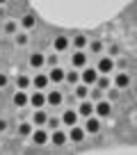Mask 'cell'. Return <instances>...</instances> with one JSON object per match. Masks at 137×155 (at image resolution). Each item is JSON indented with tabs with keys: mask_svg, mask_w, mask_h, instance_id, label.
I'll use <instances>...</instances> for the list:
<instances>
[{
	"mask_svg": "<svg viewBox=\"0 0 137 155\" xmlns=\"http://www.w3.org/2000/svg\"><path fill=\"white\" fill-rule=\"evenodd\" d=\"M80 80H82V84L92 87V84H96V80H98V71L94 66H85L82 73H80Z\"/></svg>",
	"mask_w": 137,
	"mask_h": 155,
	"instance_id": "6da1fadb",
	"label": "cell"
},
{
	"mask_svg": "<svg viewBox=\"0 0 137 155\" xmlns=\"http://www.w3.org/2000/svg\"><path fill=\"white\" fill-rule=\"evenodd\" d=\"M94 114L108 119V116L112 114V105H110V101H98L96 105H94Z\"/></svg>",
	"mask_w": 137,
	"mask_h": 155,
	"instance_id": "7a4b0ae2",
	"label": "cell"
},
{
	"mask_svg": "<svg viewBox=\"0 0 137 155\" xmlns=\"http://www.w3.org/2000/svg\"><path fill=\"white\" fill-rule=\"evenodd\" d=\"M96 71H98V75H110V73L114 71V62L110 57H103V59H98V66H96Z\"/></svg>",
	"mask_w": 137,
	"mask_h": 155,
	"instance_id": "3957f363",
	"label": "cell"
},
{
	"mask_svg": "<svg viewBox=\"0 0 137 155\" xmlns=\"http://www.w3.org/2000/svg\"><path fill=\"white\" fill-rule=\"evenodd\" d=\"M32 139H34V144L44 146L46 141H50V135H48V130H44V128H37V130H32Z\"/></svg>",
	"mask_w": 137,
	"mask_h": 155,
	"instance_id": "277c9868",
	"label": "cell"
},
{
	"mask_svg": "<svg viewBox=\"0 0 137 155\" xmlns=\"http://www.w3.org/2000/svg\"><path fill=\"white\" fill-rule=\"evenodd\" d=\"M71 64H73V68H85L87 66V53H85V50H75Z\"/></svg>",
	"mask_w": 137,
	"mask_h": 155,
	"instance_id": "5b68a950",
	"label": "cell"
},
{
	"mask_svg": "<svg viewBox=\"0 0 137 155\" xmlns=\"http://www.w3.org/2000/svg\"><path fill=\"white\" fill-rule=\"evenodd\" d=\"M62 101H64V94H62V91H57V89H55V91H48V94H46V103H48V105H53V107L62 105Z\"/></svg>",
	"mask_w": 137,
	"mask_h": 155,
	"instance_id": "8992f818",
	"label": "cell"
},
{
	"mask_svg": "<svg viewBox=\"0 0 137 155\" xmlns=\"http://www.w3.org/2000/svg\"><path fill=\"white\" fill-rule=\"evenodd\" d=\"M30 105H32L34 110H41V107L46 105V94H41V91H34L32 96H30Z\"/></svg>",
	"mask_w": 137,
	"mask_h": 155,
	"instance_id": "52a82bcc",
	"label": "cell"
},
{
	"mask_svg": "<svg viewBox=\"0 0 137 155\" xmlns=\"http://www.w3.org/2000/svg\"><path fill=\"white\" fill-rule=\"evenodd\" d=\"M85 135H87V132H85V128H80V126H71V130H68V139L71 141H82L85 139Z\"/></svg>",
	"mask_w": 137,
	"mask_h": 155,
	"instance_id": "ba28073f",
	"label": "cell"
},
{
	"mask_svg": "<svg viewBox=\"0 0 137 155\" xmlns=\"http://www.w3.org/2000/svg\"><path fill=\"white\" fill-rule=\"evenodd\" d=\"M32 84H34V89H37V91H44V89L50 84V80H48V75H46V73H39V75L32 80Z\"/></svg>",
	"mask_w": 137,
	"mask_h": 155,
	"instance_id": "9c48e42d",
	"label": "cell"
},
{
	"mask_svg": "<svg viewBox=\"0 0 137 155\" xmlns=\"http://www.w3.org/2000/svg\"><path fill=\"white\" fill-rule=\"evenodd\" d=\"M75 121H78V112H75V110H66L62 114V123H64V126L71 128V126H75Z\"/></svg>",
	"mask_w": 137,
	"mask_h": 155,
	"instance_id": "30bf717a",
	"label": "cell"
},
{
	"mask_svg": "<svg viewBox=\"0 0 137 155\" xmlns=\"http://www.w3.org/2000/svg\"><path fill=\"white\" fill-rule=\"evenodd\" d=\"M46 121H48V114H46L44 110H37V112L32 114V126L41 128V126H46Z\"/></svg>",
	"mask_w": 137,
	"mask_h": 155,
	"instance_id": "8fae6325",
	"label": "cell"
},
{
	"mask_svg": "<svg viewBox=\"0 0 137 155\" xmlns=\"http://www.w3.org/2000/svg\"><path fill=\"white\" fill-rule=\"evenodd\" d=\"M128 84H130V78H128V73H117V75H114V87L117 89H126Z\"/></svg>",
	"mask_w": 137,
	"mask_h": 155,
	"instance_id": "7c38bea8",
	"label": "cell"
},
{
	"mask_svg": "<svg viewBox=\"0 0 137 155\" xmlns=\"http://www.w3.org/2000/svg\"><path fill=\"white\" fill-rule=\"evenodd\" d=\"M98 130H101V123H98V119H94V116H87V123H85V132H92V135H96Z\"/></svg>",
	"mask_w": 137,
	"mask_h": 155,
	"instance_id": "4fadbf2b",
	"label": "cell"
},
{
	"mask_svg": "<svg viewBox=\"0 0 137 155\" xmlns=\"http://www.w3.org/2000/svg\"><path fill=\"white\" fill-rule=\"evenodd\" d=\"M66 139H68V137L64 135V132L59 130V128H57V130H53V132H50V141H53L55 146H62V144H66Z\"/></svg>",
	"mask_w": 137,
	"mask_h": 155,
	"instance_id": "5bb4252c",
	"label": "cell"
},
{
	"mask_svg": "<svg viewBox=\"0 0 137 155\" xmlns=\"http://www.w3.org/2000/svg\"><path fill=\"white\" fill-rule=\"evenodd\" d=\"M28 103H30V96H28L25 91H21V89H18V91L14 94V105H16V107H25Z\"/></svg>",
	"mask_w": 137,
	"mask_h": 155,
	"instance_id": "9a60e30c",
	"label": "cell"
},
{
	"mask_svg": "<svg viewBox=\"0 0 137 155\" xmlns=\"http://www.w3.org/2000/svg\"><path fill=\"white\" fill-rule=\"evenodd\" d=\"M92 114H94V105L89 101H82L78 107V116H92Z\"/></svg>",
	"mask_w": 137,
	"mask_h": 155,
	"instance_id": "2e32d148",
	"label": "cell"
},
{
	"mask_svg": "<svg viewBox=\"0 0 137 155\" xmlns=\"http://www.w3.org/2000/svg\"><path fill=\"white\" fill-rule=\"evenodd\" d=\"M48 80H50V82H62V80H64V71L59 66H53V71L48 73Z\"/></svg>",
	"mask_w": 137,
	"mask_h": 155,
	"instance_id": "e0dca14e",
	"label": "cell"
},
{
	"mask_svg": "<svg viewBox=\"0 0 137 155\" xmlns=\"http://www.w3.org/2000/svg\"><path fill=\"white\" fill-rule=\"evenodd\" d=\"M34 25H37V18H34L32 14H25L23 18H21V28L23 30H32Z\"/></svg>",
	"mask_w": 137,
	"mask_h": 155,
	"instance_id": "ac0fdd59",
	"label": "cell"
},
{
	"mask_svg": "<svg viewBox=\"0 0 137 155\" xmlns=\"http://www.w3.org/2000/svg\"><path fill=\"white\" fill-rule=\"evenodd\" d=\"M44 62H46V57L41 53H32V55H30V66H32V68H39Z\"/></svg>",
	"mask_w": 137,
	"mask_h": 155,
	"instance_id": "d6986e66",
	"label": "cell"
},
{
	"mask_svg": "<svg viewBox=\"0 0 137 155\" xmlns=\"http://www.w3.org/2000/svg\"><path fill=\"white\" fill-rule=\"evenodd\" d=\"M87 96H89V87H87V84H78V87H75V98L87 101Z\"/></svg>",
	"mask_w": 137,
	"mask_h": 155,
	"instance_id": "ffe728a7",
	"label": "cell"
},
{
	"mask_svg": "<svg viewBox=\"0 0 137 155\" xmlns=\"http://www.w3.org/2000/svg\"><path fill=\"white\" fill-rule=\"evenodd\" d=\"M64 80H66V82L68 84H75V82H78V80H80V73L78 71H75V68H73V71H64Z\"/></svg>",
	"mask_w": 137,
	"mask_h": 155,
	"instance_id": "44dd1931",
	"label": "cell"
},
{
	"mask_svg": "<svg viewBox=\"0 0 137 155\" xmlns=\"http://www.w3.org/2000/svg\"><path fill=\"white\" fill-rule=\"evenodd\" d=\"M73 46H75V50H82L85 46H87V37H85V34H75L73 37Z\"/></svg>",
	"mask_w": 137,
	"mask_h": 155,
	"instance_id": "7402d4cb",
	"label": "cell"
},
{
	"mask_svg": "<svg viewBox=\"0 0 137 155\" xmlns=\"http://www.w3.org/2000/svg\"><path fill=\"white\" fill-rule=\"evenodd\" d=\"M68 48V39L66 37H57L55 39V50H57V53H62V50H66Z\"/></svg>",
	"mask_w": 137,
	"mask_h": 155,
	"instance_id": "603a6c76",
	"label": "cell"
},
{
	"mask_svg": "<svg viewBox=\"0 0 137 155\" xmlns=\"http://www.w3.org/2000/svg\"><path fill=\"white\" fill-rule=\"evenodd\" d=\"M16 84H18V89H21V91H25V89H28L30 84H32V80H30L28 75H18V78H16Z\"/></svg>",
	"mask_w": 137,
	"mask_h": 155,
	"instance_id": "cb8c5ba5",
	"label": "cell"
},
{
	"mask_svg": "<svg viewBox=\"0 0 137 155\" xmlns=\"http://www.w3.org/2000/svg\"><path fill=\"white\" fill-rule=\"evenodd\" d=\"M96 87H98V89H103V91H105V89H110V78H108V75H98Z\"/></svg>",
	"mask_w": 137,
	"mask_h": 155,
	"instance_id": "d4e9b609",
	"label": "cell"
},
{
	"mask_svg": "<svg viewBox=\"0 0 137 155\" xmlns=\"http://www.w3.org/2000/svg\"><path fill=\"white\" fill-rule=\"evenodd\" d=\"M32 130H34L32 123H21L18 126V135H32Z\"/></svg>",
	"mask_w": 137,
	"mask_h": 155,
	"instance_id": "484cf974",
	"label": "cell"
},
{
	"mask_svg": "<svg viewBox=\"0 0 137 155\" xmlns=\"http://www.w3.org/2000/svg\"><path fill=\"white\" fill-rule=\"evenodd\" d=\"M59 119H55V116H48V121H46V126H48V130H57L59 128Z\"/></svg>",
	"mask_w": 137,
	"mask_h": 155,
	"instance_id": "4316f807",
	"label": "cell"
},
{
	"mask_svg": "<svg viewBox=\"0 0 137 155\" xmlns=\"http://www.w3.org/2000/svg\"><path fill=\"white\" fill-rule=\"evenodd\" d=\"M16 30H18V25H16V21H7V23H5V32H7V34H14Z\"/></svg>",
	"mask_w": 137,
	"mask_h": 155,
	"instance_id": "83f0119b",
	"label": "cell"
},
{
	"mask_svg": "<svg viewBox=\"0 0 137 155\" xmlns=\"http://www.w3.org/2000/svg\"><path fill=\"white\" fill-rule=\"evenodd\" d=\"M89 96H92V101H96V103L103 101V89H98V87L92 89V91H89Z\"/></svg>",
	"mask_w": 137,
	"mask_h": 155,
	"instance_id": "f1b7e54d",
	"label": "cell"
},
{
	"mask_svg": "<svg viewBox=\"0 0 137 155\" xmlns=\"http://www.w3.org/2000/svg\"><path fill=\"white\" fill-rule=\"evenodd\" d=\"M16 44H18V46H25V44H28V34H25V32L16 34Z\"/></svg>",
	"mask_w": 137,
	"mask_h": 155,
	"instance_id": "f546056e",
	"label": "cell"
},
{
	"mask_svg": "<svg viewBox=\"0 0 137 155\" xmlns=\"http://www.w3.org/2000/svg\"><path fill=\"white\" fill-rule=\"evenodd\" d=\"M108 98H110V103L117 101V98H119V89H117V87H112V89L108 91Z\"/></svg>",
	"mask_w": 137,
	"mask_h": 155,
	"instance_id": "4dcf8cb0",
	"label": "cell"
},
{
	"mask_svg": "<svg viewBox=\"0 0 137 155\" xmlns=\"http://www.w3.org/2000/svg\"><path fill=\"white\" fill-rule=\"evenodd\" d=\"M101 50H103V44H101V41H92V53H101Z\"/></svg>",
	"mask_w": 137,
	"mask_h": 155,
	"instance_id": "1f68e13d",
	"label": "cell"
},
{
	"mask_svg": "<svg viewBox=\"0 0 137 155\" xmlns=\"http://www.w3.org/2000/svg\"><path fill=\"white\" fill-rule=\"evenodd\" d=\"M46 62H48L50 66H57V57H55V53L50 55V57H46Z\"/></svg>",
	"mask_w": 137,
	"mask_h": 155,
	"instance_id": "d6a6232c",
	"label": "cell"
},
{
	"mask_svg": "<svg viewBox=\"0 0 137 155\" xmlns=\"http://www.w3.org/2000/svg\"><path fill=\"white\" fill-rule=\"evenodd\" d=\"M2 87H7V75H2V73H0V89Z\"/></svg>",
	"mask_w": 137,
	"mask_h": 155,
	"instance_id": "836d02e7",
	"label": "cell"
},
{
	"mask_svg": "<svg viewBox=\"0 0 137 155\" xmlns=\"http://www.w3.org/2000/svg\"><path fill=\"white\" fill-rule=\"evenodd\" d=\"M7 130V121H2V119H0V132H5Z\"/></svg>",
	"mask_w": 137,
	"mask_h": 155,
	"instance_id": "e575fe53",
	"label": "cell"
},
{
	"mask_svg": "<svg viewBox=\"0 0 137 155\" xmlns=\"http://www.w3.org/2000/svg\"><path fill=\"white\" fill-rule=\"evenodd\" d=\"M119 53V46H110V55H117Z\"/></svg>",
	"mask_w": 137,
	"mask_h": 155,
	"instance_id": "d590c367",
	"label": "cell"
}]
</instances>
